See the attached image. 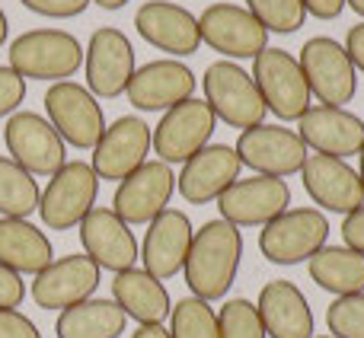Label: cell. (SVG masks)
<instances>
[{
	"label": "cell",
	"instance_id": "cell-1",
	"mask_svg": "<svg viewBox=\"0 0 364 338\" xmlns=\"http://www.w3.org/2000/svg\"><path fill=\"white\" fill-rule=\"evenodd\" d=\"M240 262H243L240 227L227 224L224 217L208 220V224H201V230H195L186 265H182L186 288L192 290V297H201L208 303L220 300L237 281Z\"/></svg>",
	"mask_w": 364,
	"mask_h": 338
},
{
	"label": "cell",
	"instance_id": "cell-2",
	"mask_svg": "<svg viewBox=\"0 0 364 338\" xmlns=\"http://www.w3.org/2000/svg\"><path fill=\"white\" fill-rule=\"evenodd\" d=\"M6 55L23 80L61 83L83 67V45L64 29H29L13 38Z\"/></svg>",
	"mask_w": 364,
	"mask_h": 338
},
{
	"label": "cell",
	"instance_id": "cell-3",
	"mask_svg": "<svg viewBox=\"0 0 364 338\" xmlns=\"http://www.w3.org/2000/svg\"><path fill=\"white\" fill-rule=\"evenodd\" d=\"M201 87H205V102L211 106L214 119L224 121V125L246 131V128H256L265 121L269 109H265L262 96H259L256 80L237 61L208 64Z\"/></svg>",
	"mask_w": 364,
	"mask_h": 338
},
{
	"label": "cell",
	"instance_id": "cell-4",
	"mask_svg": "<svg viewBox=\"0 0 364 338\" xmlns=\"http://www.w3.org/2000/svg\"><path fill=\"white\" fill-rule=\"evenodd\" d=\"M329 239V220L320 207H288L259 230V249L272 265L310 262Z\"/></svg>",
	"mask_w": 364,
	"mask_h": 338
},
{
	"label": "cell",
	"instance_id": "cell-5",
	"mask_svg": "<svg viewBox=\"0 0 364 338\" xmlns=\"http://www.w3.org/2000/svg\"><path fill=\"white\" fill-rule=\"evenodd\" d=\"M304 77H307L310 96L320 99V106L346 109V102L355 99L358 93V70L348 58L346 45L329 36H314L304 42L297 55Z\"/></svg>",
	"mask_w": 364,
	"mask_h": 338
},
{
	"label": "cell",
	"instance_id": "cell-6",
	"mask_svg": "<svg viewBox=\"0 0 364 338\" xmlns=\"http://www.w3.org/2000/svg\"><path fill=\"white\" fill-rule=\"evenodd\" d=\"M100 195V175L87 160H68L48 179L42 198H38V217L48 230H70L93 211Z\"/></svg>",
	"mask_w": 364,
	"mask_h": 338
},
{
	"label": "cell",
	"instance_id": "cell-7",
	"mask_svg": "<svg viewBox=\"0 0 364 338\" xmlns=\"http://www.w3.org/2000/svg\"><path fill=\"white\" fill-rule=\"evenodd\" d=\"M252 80L259 87L265 109L282 121L301 119L310 109V87L301 64L284 48H265L252 58Z\"/></svg>",
	"mask_w": 364,
	"mask_h": 338
},
{
	"label": "cell",
	"instance_id": "cell-8",
	"mask_svg": "<svg viewBox=\"0 0 364 338\" xmlns=\"http://www.w3.org/2000/svg\"><path fill=\"white\" fill-rule=\"evenodd\" d=\"M45 112H48L51 128L61 134L64 144L77 147V151H93L106 131L102 106L83 83H51L45 93Z\"/></svg>",
	"mask_w": 364,
	"mask_h": 338
},
{
	"label": "cell",
	"instance_id": "cell-9",
	"mask_svg": "<svg viewBox=\"0 0 364 338\" xmlns=\"http://www.w3.org/2000/svg\"><path fill=\"white\" fill-rule=\"evenodd\" d=\"M233 151L240 157V166H250L259 175H275V179L301 173L310 157L307 144L301 141L297 131L282 128V125H265V121L256 128L240 131Z\"/></svg>",
	"mask_w": 364,
	"mask_h": 338
},
{
	"label": "cell",
	"instance_id": "cell-10",
	"mask_svg": "<svg viewBox=\"0 0 364 338\" xmlns=\"http://www.w3.org/2000/svg\"><path fill=\"white\" fill-rule=\"evenodd\" d=\"M83 70H87V89L100 99H115L128 89V80L134 77V45L115 26H102L90 36V45L83 48Z\"/></svg>",
	"mask_w": 364,
	"mask_h": 338
},
{
	"label": "cell",
	"instance_id": "cell-11",
	"mask_svg": "<svg viewBox=\"0 0 364 338\" xmlns=\"http://www.w3.org/2000/svg\"><path fill=\"white\" fill-rule=\"evenodd\" d=\"M214 119L211 106L205 99H186L179 106L166 109L160 125L154 128V153L164 160L166 166L170 163H186L188 157L201 151V147L211 144L214 134Z\"/></svg>",
	"mask_w": 364,
	"mask_h": 338
},
{
	"label": "cell",
	"instance_id": "cell-12",
	"mask_svg": "<svg viewBox=\"0 0 364 338\" xmlns=\"http://www.w3.org/2000/svg\"><path fill=\"white\" fill-rule=\"evenodd\" d=\"M176 192V175L164 160H147L144 166H138L132 175L119 182L112 195V211L132 224H151L154 217L170 207V198Z\"/></svg>",
	"mask_w": 364,
	"mask_h": 338
},
{
	"label": "cell",
	"instance_id": "cell-13",
	"mask_svg": "<svg viewBox=\"0 0 364 338\" xmlns=\"http://www.w3.org/2000/svg\"><path fill=\"white\" fill-rule=\"evenodd\" d=\"M4 144L19 166L32 175H55L64 160V141L38 112H13L4 125Z\"/></svg>",
	"mask_w": 364,
	"mask_h": 338
},
{
	"label": "cell",
	"instance_id": "cell-14",
	"mask_svg": "<svg viewBox=\"0 0 364 338\" xmlns=\"http://www.w3.org/2000/svg\"><path fill=\"white\" fill-rule=\"evenodd\" d=\"M201 42H208L224 58H256L269 48V32L259 26L246 6L240 4H211L198 16Z\"/></svg>",
	"mask_w": 364,
	"mask_h": 338
},
{
	"label": "cell",
	"instance_id": "cell-15",
	"mask_svg": "<svg viewBox=\"0 0 364 338\" xmlns=\"http://www.w3.org/2000/svg\"><path fill=\"white\" fill-rule=\"evenodd\" d=\"M154 151V131L138 115H122L112 125H106L100 144L93 147V173L100 179H125L138 166L147 163V153Z\"/></svg>",
	"mask_w": 364,
	"mask_h": 338
},
{
	"label": "cell",
	"instance_id": "cell-16",
	"mask_svg": "<svg viewBox=\"0 0 364 338\" xmlns=\"http://www.w3.org/2000/svg\"><path fill=\"white\" fill-rule=\"evenodd\" d=\"M291 205V185L275 175L237 179L218 198V211L233 227H265Z\"/></svg>",
	"mask_w": 364,
	"mask_h": 338
},
{
	"label": "cell",
	"instance_id": "cell-17",
	"mask_svg": "<svg viewBox=\"0 0 364 338\" xmlns=\"http://www.w3.org/2000/svg\"><path fill=\"white\" fill-rule=\"evenodd\" d=\"M100 265L90 256L55 258L48 268L32 275V300L42 310H68L90 300L100 288Z\"/></svg>",
	"mask_w": 364,
	"mask_h": 338
},
{
	"label": "cell",
	"instance_id": "cell-18",
	"mask_svg": "<svg viewBox=\"0 0 364 338\" xmlns=\"http://www.w3.org/2000/svg\"><path fill=\"white\" fill-rule=\"evenodd\" d=\"M125 93L128 102L141 112H166L195 96V74L182 61L160 58V61H147L134 70Z\"/></svg>",
	"mask_w": 364,
	"mask_h": 338
},
{
	"label": "cell",
	"instance_id": "cell-19",
	"mask_svg": "<svg viewBox=\"0 0 364 338\" xmlns=\"http://www.w3.org/2000/svg\"><path fill=\"white\" fill-rule=\"evenodd\" d=\"M80 243L83 256H90L100 268H109L112 275L134 268V262L141 258L132 227L112 207H93L80 220Z\"/></svg>",
	"mask_w": 364,
	"mask_h": 338
},
{
	"label": "cell",
	"instance_id": "cell-20",
	"mask_svg": "<svg viewBox=\"0 0 364 338\" xmlns=\"http://www.w3.org/2000/svg\"><path fill=\"white\" fill-rule=\"evenodd\" d=\"M134 29L147 45L176 58L195 55L201 45L198 16H192V10L173 4V0H147V4H141V10L134 13Z\"/></svg>",
	"mask_w": 364,
	"mask_h": 338
},
{
	"label": "cell",
	"instance_id": "cell-21",
	"mask_svg": "<svg viewBox=\"0 0 364 338\" xmlns=\"http://www.w3.org/2000/svg\"><path fill=\"white\" fill-rule=\"evenodd\" d=\"M240 179V157L230 144H208L182 163L176 188L188 205H211Z\"/></svg>",
	"mask_w": 364,
	"mask_h": 338
},
{
	"label": "cell",
	"instance_id": "cell-22",
	"mask_svg": "<svg viewBox=\"0 0 364 338\" xmlns=\"http://www.w3.org/2000/svg\"><path fill=\"white\" fill-rule=\"evenodd\" d=\"M192 220H188L186 211H176V207H166L160 217H154L147 224L144 243H141V262H144V271L154 275L157 281H166V278L179 275L182 265H186L188 246H192Z\"/></svg>",
	"mask_w": 364,
	"mask_h": 338
},
{
	"label": "cell",
	"instance_id": "cell-23",
	"mask_svg": "<svg viewBox=\"0 0 364 338\" xmlns=\"http://www.w3.org/2000/svg\"><path fill=\"white\" fill-rule=\"evenodd\" d=\"M301 179L307 195L323 207L336 214H352L355 207L364 205L361 179L346 160L326 157V153H310L301 169Z\"/></svg>",
	"mask_w": 364,
	"mask_h": 338
},
{
	"label": "cell",
	"instance_id": "cell-24",
	"mask_svg": "<svg viewBox=\"0 0 364 338\" xmlns=\"http://www.w3.org/2000/svg\"><path fill=\"white\" fill-rule=\"evenodd\" d=\"M301 141L307 144V151L314 147L316 153L326 157H355L364 147V121L348 109H336V106H310L301 115Z\"/></svg>",
	"mask_w": 364,
	"mask_h": 338
},
{
	"label": "cell",
	"instance_id": "cell-25",
	"mask_svg": "<svg viewBox=\"0 0 364 338\" xmlns=\"http://www.w3.org/2000/svg\"><path fill=\"white\" fill-rule=\"evenodd\" d=\"M256 310L269 338H314V310L294 281H269L259 290Z\"/></svg>",
	"mask_w": 364,
	"mask_h": 338
},
{
	"label": "cell",
	"instance_id": "cell-26",
	"mask_svg": "<svg viewBox=\"0 0 364 338\" xmlns=\"http://www.w3.org/2000/svg\"><path fill=\"white\" fill-rule=\"evenodd\" d=\"M112 300L125 310L128 320H138V326H154L170 316V290L164 281L147 275L144 268L119 271L112 281Z\"/></svg>",
	"mask_w": 364,
	"mask_h": 338
},
{
	"label": "cell",
	"instance_id": "cell-27",
	"mask_svg": "<svg viewBox=\"0 0 364 338\" xmlns=\"http://www.w3.org/2000/svg\"><path fill=\"white\" fill-rule=\"evenodd\" d=\"M55 262L51 239L23 217H0V265L16 275H38Z\"/></svg>",
	"mask_w": 364,
	"mask_h": 338
},
{
	"label": "cell",
	"instance_id": "cell-28",
	"mask_svg": "<svg viewBox=\"0 0 364 338\" xmlns=\"http://www.w3.org/2000/svg\"><path fill=\"white\" fill-rule=\"evenodd\" d=\"M128 316L115 300H90L61 310L55 322L58 338H119L125 335Z\"/></svg>",
	"mask_w": 364,
	"mask_h": 338
},
{
	"label": "cell",
	"instance_id": "cell-29",
	"mask_svg": "<svg viewBox=\"0 0 364 338\" xmlns=\"http://www.w3.org/2000/svg\"><path fill=\"white\" fill-rule=\"evenodd\" d=\"M310 281L336 297L364 294V252L348 246H323L307 262Z\"/></svg>",
	"mask_w": 364,
	"mask_h": 338
},
{
	"label": "cell",
	"instance_id": "cell-30",
	"mask_svg": "<svg viewBox=\"0 0 364 338\" xmlns=\"http://www.w3.org/2000/svg\"><path fill=\"white\" fill-rule=\"evenodd\" d=\"M38 182L13 157H0V217H29L38 211Z\"/></svg>",
	"mask_w": 364,
	"mask_h": 338
},
{
	"label": "cell",
	"instance_id": "cell-31",
	"mask_svg": "<svg viewBox=\"0 0 364 338\" xmlns=\"http://www.w3.org/2000/svg\"><path fill=\"white\" fill-rule=\"evenodd\" d=\"M170 335L173 338H220L218 313L201 297H186L170 310Z\"/></svg>",
	"mask_w": 364,
	"mask_h": 338
},
{
	"label": "cell",
	"instance_id": "cell-32",
	"mask_svg": "<svg viewBox=\"0 0 364 338\" xmlns=\"http://www.w3.org/2000/svg\"><path fill=\"white\" fill-rule=\"evenodd\" d=\"M246 10L259 19L265 32H278V36L297 32L307 19L304 0H246Z\"/></svg>",
	"mask_w": 364,
	"mask_h": 338
},
{
	"label": "cell",
	"instance_id": "cell-33",
	"mask_svg": "<svg viewBox=\"0 0 364 338\" xmlns=\"http://www.w3.org/2000/svg\"><path fill=\"white\" fill-rule=\"evenodd\" d=\"M218 329L220 338H269L262 320H259L256 303H250L246 297H233V300H227L220 307Z\"/></svg>",
	"mask_w": 364,
	"mask_h": 338
},
{
	"label": "cell",
	"instance_id": "cell-34",
	"mask_svg": "<svg viewBox=\"0 0 364 338\" xmlns=\"http://www.w3.org/2000/svg\"><path fill=\"white\" fill-rule=\"evenodd\" d=\"M326 329L333 338H364V294L336 297L326 307Z\"/></svg>",
	"mask_w": 364,
	"mask_h": 338
},
{
	"label": "cell",
	"instance_id": "cell-35",
	"mask_svg": "<svg viewBox=\"0 0 364 338\" xmlns=\"http://www.w3.org/2000/svg\"><path fill=\"white\" fill-rule=\"evenodd\" d=\"M26 99V80L6 64L0 67V119H10Z\"/></svg>",
	"mask_w": 364,
	"mask_h": 338
},
{
	"label": "cell",
	"instance_id": "cell-36",
	"mask_svg": "<svg viewBox=\"0 0 364 338\" xmlns=\"http://www.w3.org/2000/svg\"><path fill=\"white\" fill-rule=\"evenodd\" d=\"M26 10L38 13V16H48V19H70V16H80L83 10L90 6V0H19Z\"/></svg>",
	"mask_w": 364,
	"mask_h": 338
},
{
	"label": "cell",
	"instance_id": "cell-37",
	"mask_svg": "<svg viewBox=\"0 0 364 338\" xmlns=\"http://www.w3.org/2000/svg\"><path fill=\"white\" fill-rule=\"evenodd\" d=\"M0 338H42V332L19 310H0Z\"/></svg>",
	"mask_w": 364,
	"mask_h": 338
},
{
	"label": "cell",
	"instance_id": "cell-38",
	"mask_svg": "<svg viewBox=\"0 0 364 338\" xmlns=\"http://www.w3.org/2000/svg\"><path fill=\"white\" fill-rule=\"evenodd\" d=\"M26 297V281L13 268L0 265V310H16Z\"/></svg>",
	"mask_w": 364,
	"mask_h": 338
},
{
	"label": "cell",
	"instance_id": "cell-39",
	"mask_svg": "<svg viewBox=\"0 0 364 338\" xmlns=\"http://www.w3.org/2000/svg\"><path fill=\"white\" fill-rule=\"evenodd\" d=\"M342 239H346L348 249L364 252V205L355 207L352 214H346V220H342Z\"/></svg>",
	"mask_w": 364,
	"mask_h": 338
},
{
	"label": "cell",
	"instance_id": "cell-40",
	"mask_svg": "<svg viewBox=\"0 0 364 338\" xmlns=\"http://www.w3.org/2000/svg\"><path fill=\"white\" fill-rule=\"evenodd\" d=\"M346 51H348V58H352L355 70H361V74H364V23H358V26H352V29H348Z\"/></svg>",
	"mask_w": 364,
	"mask_h": 338
},
{
	"label": "cell",
	"instance_id": "cell-41",
	"mask_svg": "<svg viewBox=\"0 0 364 338\" xmlns=\"http://www.w3.org/2000/svg\"><path fill=\"white\" fill-rule=\"evenodd\" d=\"M304 10L314 13L316 19H336L346 10V0H304Z\"/></svg>",
	"mask_w": 364,
	"mask_h": 338
},
{
	"label": "cell",
	"instance_id": "cell-42",
	"mask_svg": "<svg viewBox=\"0 0 364 338\" xmlns=\"http://www.w3.org/2000/svg\"><path fill=\"white\" fill-rule=\"evenodd\" d=\"M132 338H173V335L164 322H154V326H138V332H134Z\"/></svg>",
	"mask_w": 364,
	"mask_h": 338
},
{
	"label": "cell",
	"instance_id": "cell-43",
	"mask_svg": "<svg viewBox=\"0 0 364 338\" xmlns=\"http://www.w3.org/2000/svg\"><path fill=\"white\" fill-rule=\"evenodd\" d=\"M96 6H102V10H122V6L128 4V0H93Z\"/></svg>",
	"mask_w": 364,
	"mask_h": 338
},
{
	"label": "cell",
	"instance_id": "cell-44",
	"mask_svg": "<svg viewBox=\"0 0 364 338\" xmlns=\"http://www.w3.org/2000/svg\"><path fill=\"white\" fill-rule=\"evenodd\" d=\"M6 36H10V19H6V13L0 10V45L6 42Z\"/></svg>",
	"mask_w": 364,
	"mask_h": 338
},
{
	"label": "cell",
	"instance_id": "cell-45",
	"mask_svg": "<svg viewBox=\"0 0 364 338\" xmlns=\"http://www.w3.org/2000/svg\"><path fill=\"white\" fill-rule=\"evenodd\" d=\"M346 6H352L358 16H364V0H346Z\"/></svg>",
	"mask_w": 364,
	"mask_h": 338
},
{
	"label": "cell",
	"instance_id": "cell-46",
	"mask_svg": "<svg viewBox=\"0 0 364 338\" xmlns=\"http://www.w3.org/2000/svg\"><path fill=\"white\" fill-rule=\"evenodd\" d=\"M358 160H361V166H358V179H361V188H364V147L358 151Z\"/></svg>",
	"mask_w": 364,
	"mask_h": 338
},
{
	"label": "cell",
	"instance_id": "cell-47",
	"mask_svg": "<svg viewBox=\"0 0 364 338\" xmlns=\"http://www.w3.org/2000/svg\"><path fill=\"white\" fill-rule=\"evenodd\" d=\"M314 338H333V335H314Z\"/></svg>",
	"mask_w": 364,
	"mask_h": 338
}]
</instances>
